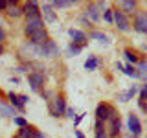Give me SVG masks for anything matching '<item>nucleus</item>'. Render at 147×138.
Segmentation results:
<instances>
[{"instance_id": "obj_1", "label": "nucleus", "mask_w": 147, "mask_h": 138, "mask_svg": "<svg viewBox=\"0 0 147 138\" xmlns=\"http://www.w3.org/2000/svg\"><path fill=\"white\" fill-rule=\"evenodd\" d=\"M24 35L30 43L33 44H42L44 41L50 39L48 28L42 22V18H30V20H24Z\"/></svg>"}, {"instance_id": "obj_2", "label": "nucleus", "mask_w": 147, "mask_h": 138, "mask_svg": "<svg viewBox=\"0 0 147 138\" xmlns=\"http://www.w3.org/2000/svg\"><path fill=\"white\" fill-rule=\"evenodd\" d=\"M40 57H42V53H40V46L30 43V41H26V43L20 46V50H18V59L22 61V64L37 63V59H40Z\"/></svg>"}, {"instance_id": "obj_3", "label": "nucleus", "mask_w": 147, "mask_h": 138, "mask_svg": "<svg viewBox=\"0 0 147 138\" xmlns=\"http://www.w3.org/2000/svg\"><path fill=\"white\" fill-rule=\"evenodd\" d=\"M114 116H118L116 107H114L112 103H109V101H99L98 107H96V120L101 122V123H107Z\"/></svg>"}, {"instance_id": "obj_4", "label": "nucleus", "mask_w": 147, "mask_h": 138, "mask_svg": "<svg viewBox=\"0 0 147 138\" xmlns=\"http://www.w3.org/2000/svg\"><path fill=\"white\" fill-rule=\"evenodd\" d=\"M66 107H68L66 98H64V94H61V92H55L53 99L48 103V110L53 118H63L64 112H66Z\"/></svg>"}, {"instance_id": "obj_5", "label": "nucleus", "mask_w": 147, "mask_h": 138, "mask_svg": "<svg viewBox=\"0 0 147 138\" xmlns=\"http://www.w3.org/2000/svg\"><path fill=\"white\" fill-rule=\"evenodd\" d=\"M127 129H129V135H131L129 138H142V135H144V127H142L140 118L132 110L127 114Z\"/></svg>"}, {"instance_id": "obj_6", "label": "nucleus", "mask_w": 147, "mask_h": 138, "mask_svg": "<svg viewBox=\"0 0 147 138\" xmlns=\"http://www.w3.org/2000/svg\"><path fill=\"white\" fill-rule=\"evenodd\" d=\"M131 24L136 33L147 35V9H138L131 18Z\"/></svg>"}, {"instance_id": "obj_7", "label": "nucleus", "mask_w": 147, "mask_h": 138, "mask_svg": "<svg viewBox=\"0 0 147 138\" xmlns=\"http://www.w3.org/2000/svg\"><path fill=\"white\" fill-rule=\"evenodd\" d=\"M114 26L118 28V31L121 33H129L132 30V24H131V17H127L125 13H121L118 7H114Z\"/></svg>"}, {"instance_id": "obj_8", "label": "nucleus", "mask_w": 147, "mask_h": 138, "mask_svg": "<svg viewBox=\"0 0 147 138\" xmlns=\"http://www.w3.org/2000/svg\"><path fill=\"white\" fill-rule=\"evenodd\" d=\"M40 53H42V57H46V59H57L59 55H61V50H59L57 43L50 37L48 41H44V43L40 44Z\"/></svg>"}, {"instance_id": "obj_9", "label": "nucleus", "mask_w": 147, "mask_h": 138, "mask_svg": "<svg viewBox=\"0 0 147 138\" xmlns=\"http://www.w3.org/2000/svg\"><path fill=\"white\" fill-rule=\"evenodd\" d=\"M22 17L26 20H30V18H40V4L37 0L22 2Z\"/></svg>"}, {"instance_id": "obj_10", "label": "nucleus", "mask_w": 147, "mask_h": 138, "mask_svg": "<svg viewBox=\"0 0 147 138\" xmlns=\"http://www.w3.org/2000/svg\"><path fill=\"white\" fill-rule=\"evenodd\" d=\"M101 13H103V9L99 7V4L98 2H90V4H86L85 13H83V15L88 18V22L94 26V24H98V22L101 20Z\"/></svg>"}, {"instance_id": "obj_11", "label": "nucleus", "mask_w": 147, "mask_h": 138, "mask_svg": "<svg viewBox=\"0 0 147 138\" xmlns=\"http://www.w3.org/2000/svg\"><path fill=\"white\" fill-rule=\"evenodd\" d=\"M40 18H42L44 24H55L57 22V11L52 7V4L46 2V4H40Z\"/></svg>"}, {"instance_id": "obj_12", "label": "nucleus", "mask_w": 147, "mask_h": 138, "mask_svg": "<svg viewBox=\"0 0 147 138\" xmlns=\"http://www.w3.org/2000/svg\"><path fill=\"white\" fill-rule=\"evenodd\" d=\"M4 15L7 18H11V20L20 18L22 17V2H18V0H7V7H6Z\"/></svg>"}, {"instance_id": "obj_13", "label": "nucleus", "mask_w": 147, "mask_h": 138, "mask_svg": "<svg viewBox=\"0 0 147 138\" xmlns=\"http://www.w3.org/2000/svg\"><path fill=\"white\" fill-rule=\"evenodd\" d=\"M105 127H107L109 138H119V136H121V118H119V114L114 116L110 122L105 123Z\"/></svg>"}, {"instance_id": "obj_14", "label": "nucleus", "mask_w": 147, "mask_h": 138, "mask_svg": "<svg viewBox=\"0 0 147 138\" xmlns=\"http://www.w3.org/2000/svg\"><path fill=\"white\" fill-rule=\"evenodd\" d=\"M116 7L121 13H125L127 17H131V15H134L138 9H140V2H138V0H119Z\"/></svg>"}, {"instance_id": "obj_15", "label": "nucleus", "mask_w": 147, "mask_h": 138, "mask_svg": "<svg viewBox=\"0 0 147 138\" xmlns=\"http://www.w3.org/2000/svg\"><path fill=\"white\" fill-rule=\"evenodd\" d=\"M68 37H70V43L79 44V46H86L88 44V35L83 30H76V28H70L68 30Z\"/></svg>"}, {"instance_id": "obj_16", "label": "nucleus", "mask_w": 147, "mask_h": 138, "mask_svg": "<svg viewBox=\"0 0 147 138\" xmlns=\"http://www.w3.org/2000/svg\"><path fill=\"white\" fill-rule=\"evenodd\" d=\"M7 103L11 105V107L15 109L17 112H20V114H24V112H26V105L22 103L20 94H15L13 90H9V92H7Z\"/></svg>"}, {"instance_id": "obj_17", "label": "nucleus", "mask_w": 147, "mask_h": 138, "mask_svg": "<svg viewBox=\"0 0 147 138\" xmlns=\"http://www.w3.org/2000/svg\"><path fill=\"white\" fill-rule=\"evenodd\" d=\"M123 57L127 59V64L136 66V64L144 59V55H142L140 52H136V50H132V48H125V50H123Z\"/></svg>"}, {"instance_id": "obj_18", "label": "nucleus", "mask_w": 147, "mask_h": 138, "mask_svg": "<svg viewBox=\"0 0 147 138\" xmlns=\"http://www.w3.org/2000/svg\"><path fill=\"white\" fill-rule=\"evenodd\" d=\"M17 116V110L7 103V101H0V118H15Z\"/></svg>"}, {"instance_id": "obj_19", "label": "nucleus", "mask_w": 147, "mask_h": 138, "mask_svg": "<svg viewBox=\"0 0 147 138\" xmlns=\"http://www.w3.org/2000/svg\"><path fill=\"white\" fill-rule=\"evenodd\" d=\"M88 39H94V41H98V43L101 44H110V41H109V35L107 33H103L101 30H90L88 31Z\"/></svg>"}, {"instance_id": "obj_20", "label": "nucleus", "mask_w": 147, "mask_h": 138, "mask_svg": "<svg viewBox=\"0 0 147 138\" xmlns=\"http://www.w3.org/2000/svg\"><path fill=\"white\" fill-rule=\"evenodd\" d=\"M37 131H39V129H37L35 125L28 123L26 127H20V129H18V133H17V138H33Z\"/></svg>"}, {"instance_id": "obj_21", "label": "nucleus", "mask_w": 147, "mask_h": 138, "mask_svg": "<svg viewBox=\"0 0 147 138\" xmlns=\"http://www.w3.org/2000/svg\"><path fill=\"white\" fill-rule=\"evenodd\" d=\"M134 68L138 72V79H142L144 83H147V61H145V59H142Z\"/></svg>"}, {"instance_id": "obj_22", "label": "nucleus", "mask_w": 147, "mask_h": 138, "mask_svg": "<svg viewBox=\"0 0 147 138\" xmlns=\"http://www.w3.org/2000/svg\"><path fill=\"white\" fill-rule=\"evenodd\" d=\"M94 138H109V135H107V127H105V123L98 122V120L94 122Z\"/></svg>"}, {"instance_id": "obj_23", "label": "nucleus", "mask_w": 147, "mask_h": 138, "mask_svg": "<svg viewBox=\"0 0 147 138\" xmlns=\"http://www.w3.org/2000/svg\"><path fill=\"white\" fill-rule=\"evenodd\" d=\"M83 50H85V46H79V44L68 43V46H66V55H68V57H76V55H79Z\"/></svg>"}, {"instance_id": "obj_24", "label": "nucleus", "mask_w": 147, "mask_h": 138, "mask_svg": "<svg viewBox=\"0 0 147 138\" xmlns=\"http://www.w3.org/2000/svg\"><path fill=\"white\" fill-rule=\"evenodd\" d=\"M98 64H99V59L96 57V55H88V59L85 61V70L94 72L96 68H98Z\"/></svg>"}, {"instance_id": "obj_25", "label": "nucleus", "mask_w": 147, "mask_h": 138, "mask_svg": "<svg viewBox=\"0 0 147 138\" xmlns=\"http://www.w3.org/2000/svg\"><path fill=\"white\" fill-rule=\"evenodd\" d=\"M52 7L57 11V9H68V7H72L74 6V2H70V0H52Z\"/></svg>"}, {"instance_id": "obj_26", "label": "nucleus", "mask_w": 147, "mask_h": 138, "mask_svg": "<svg viewBox=\"0 0 147 138\" xmlns=\"http://www.w3.org/2000/svg\"><path fill=\"white\" fill-rule=\"evenodd\" d=\"M101 18H103L107 24H112L114 22V7H105L103 13H101Z\"/></svg>"}, {"instance_id": "obj_27", "label": "nucleus", "mask_w": 147, "mask_h": 138, "mask_svg": "<svg viewBox=\"0 0 147 138\" xmlns=\"http://www.w3.org/2000/svg\"><path fill=\"white\" fill-rule=\"evenodd\" d=\"M121 72L125 74V76L132 77V79H138V72H136V68L132 66V64H125V66L121 68Z\"/></svg>"}, {"instance_id": "obj_28", "label": "nucleus", "mask_w": 147, "mask_h": 138, "mask_svg": "<svg viewBox=\"0 0 147 138\" xmlns=\"http://www.w3.org/2000/svg\"><path fill=\"white\" fill-rule=\"evenodd\" d=\"M138 90H140V85H131V87L127 89V92H125L127 99H132V98H136V96H138Z\"/></svg>"}, {"instance_id": "obj_29", "label": "nucleus", "mask_w": 147, "mask_h": 138, "mask_svg": "<svg viewBox=\"0 0 147 138\" xmlns=\"http://www.w3.org/2000/svg\"><path fill=\"white\" fill-rule=\"evenodd\" d=\"M138 99L142 101H147V83L140 85V90H138Z\"/></svg>"}, {"instance_id": "obj_30", "label": "nucleus", "mask_w": 147, "mask_h": 138, "mask_svg": "<svg viewBox=\"0 0 147 138\" xmlns=\"http://www.w3.org/2000/svg\"><path fill=\"white\" fill-rule=\"evenodd\" d=\"M13 123H15V125L20 129V127H26V125H28V120H26L24 116H15V118H13Z\"/></svg>"}, {"instance_id": "obj_31", "label": "nucleus", "mask_w": 147, "mask_h": 138, "mask_svg": "<svg viewBox=\"0 0 147 138\" xmlns=\"http://www.w3.org/2000/svg\"><path fill=\"white\" fill-rule=\"evenodd\" d=\"M15 72H18V74H30V66H28V64H18V66L15 68Z\"/></svg>"}, {"instance_id": "obj_32", "label": "nucleus", "mask_w": 147, "mask_h": 138, "mask_svg": "<svg viewBox=\"0 0 147 138\" xmlns=\"http://www.w3.org/2000/svg\"><path fill=\"white\" fill-rule=\"evenodd\" d=\"M64 116L70 118V120H74V118L77 116V114H76V109H74V107H66V112H64Z\"/></svg>"}, {"instance_id": "obj_33", "label": "nucleus", "mask_w": 147, "mask_h": 138, "mask_svg": "<svg viewBox=\"0 0 147 138\" xmlns=\"http://www.w3.org/2000/svg\"><path fill=\"white\" fill-rule=\"evenodd\" d=\"M83 118H85V112H81V114H77V116H76V118H74V120H72V122H74V127H79V123L83 122Z\"/></svg>"}, {"instance_id": "obj_34", "label": "nucleus", "mask_w": 147, "mask_h": 138, "mask_svg": "<svg viewBox=\"0 0 147 138\" xmlns=\"http://www.w3.org/2000/svg\"><path fill=\"white\" fill-rule=\"evenodd\" d=\"M6 41H7V31L4 30L2 26H0V44H4Z\"/></svg>"}, {"instance_id": "obj_35", "label": "nucleus", "mask_w": 147, "mask_h": 138, "mask_svg": "<svg viewBox=\"0 0 147 138\" xmlns=\"http://www.w3.org/2000/svg\"><path fill=\"white\" fill-rule=\"evenodd\" d=\"M138 109H140L144 114H147V101H142V99H138Z\"/></svg>"}, {"instance_id": "obj_36", "label": "nucleus", "mask_w": 147, "mask_h": 138, "mask_svg": "<svg viewBox=\"0 0 147 138\" xmlns=\"http://www.w3.org/2000/svg\"><path fill=\"white\" fill-rule=\"evenodd\" d=\"M81 24L85 26V28H88V30H94V28H92V24H90V22H88V18H86L85 15L81 17Z\"/></svg>"}, {"instance_id": "obj_37", "label": "nucleus", "mask_w": 147, "mask_h": 138, "mask_svg": "<svg viewBox=\"0 0 147 138\" xmlns=\"http://www.w3.org/2000/svg\"><path fill=\"white\" fill-rule=\"evenodd\" d=\"M118 101H121V103H127V96H125V92H119V94H118Z\"/></svg>"}, {"instance_id": "obj_38", "label": "nucleus", "mask_w": 147, "mask_h": 138, "mask_svg": "<svg viewBox=\"0 0 147 138\" xmlns=\"http://www.w3.org/2000/svg\"><path fill=\"white\" fill-rule=\"evenodd\" d=\"M6 7H7V0H0V13H6Z\"/></svg>"}, {"instance_id": "obj_39", "label": "nucleus", "mask_w": 147, "mask_h": 138, "mask_svg": "<svg viewBox=\"0 0 147 138\" xmlns=\"http://www.w3.org/2000/svg\"><path fill=\"white\" fill-rule=\"evenodd\" d=\"M74 135H76V138H86V136L79 131V129H76V131H74Z\"/></svg>"}, {"instance_id": "obj_40", "label": "nucleus", "mask_w": 147, "mask_h": 138, "mask_svg": "<svg viewBox=\"0 0 147 138\" xmlns=\"http://www.w3.org/2000/svg\"><path fill=\"white\" fill-rule=\"evenodd\" d=\"M33 138H48V136H46V135H44V133H40V131H37Z\"/></svg>"}, {"instance_id": "obj_41", "label": "nucleus", "mask_w": 147, "mask_h": 138, "mask_svg": "<svg viewBox=\"0 0 147 138\" xmlns=\"http://www.w3.org/2000/svg\"><path fill=\"white\" fill-rule=\"evenodd\" d=\"M9 83H13V85H18V83H20V79L15 76V77H11V79H9Z\"/></svg>"}, {"instance_id": "obj_42", "label": "nucleus", "mask_w": 147, "mask_h": 138, "mask_svg": "<svg viewBox=\"0 0 147 138\" xmlns=\"http://www.w3.org/2000/svg\"><path fill=\"white\" fill-rule=\"evenodd\" d=\"M20 99H22V103H24V105L28 103V101H30V98H28L26 94H20Z\"/></svg>"}, {"instance_id": "obj_43", "label": "nucleus", "mask_w": 147, "mask_h": 138, "mask_svg": "<svg viewBox=\"0 0 147 138\" xmlns=\"http://www.w3.org/2000/svg\"><path fill=\"white\" fill-rule=\"evenodd\" d=\"M4 53H6V46H4V44H0V57H2Z\"/></svg>"}, {"instance_id": "obj_44", "label": "nucleus", "mask_w": 147, "mask_h": 138, "mask_svg": "<svg viewBox=\"0 0 147 138\" xmlns=\"http://www.w3.org/2000/svg\"><path fill=\"white\" fill-rule=\"evenodd\" d=\"M13 138H17V136H13Z\"/></svg>"}, {"instance_id": "obj_45", "label": "nucleus", "mask_w": 147, "mask_h": 138, "mask_svg": "<svg viewBox=\"0 0 147 138\" xmlns=\"http://www.w3.org/2000/svg\"><path fill=\"white\" fill-rule=\"evenodd\" d=\"M145 138H147V136H145Z\"/></svg>"}]
</instances>
